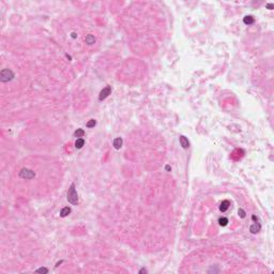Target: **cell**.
I'll return each instance as SVG.
<instances>
[{"instance_id":"6da1fadb","label":"cell","mask_w":274,"mask_h":274,"mask_svg":"<svg viewBox=\"0 0 274 274\" xmlns=\"http://www.w3.org/2000/svg\"><path fill=\"white\" fill-rule=\"evenodd\" d=\"M68 201L72 205H77L78 204V194L75 189V184L72 183L68 191Z\"/></svg>"},{"instance_id":"7a4b0ae2","label":"cell","mask_w":274,"mask_h":274,"mask_svg":"<svg viewBox=\"0 0 274 274\" xmlns=\"http://www.w3.org/2000/svg\"><path fill=\"white\" fill-rule=\"evenodd\" d=\"M14 78V73L12 72V70L10 69H3L0 72V82L1 83H8L12 81Z\"/></svg>"},{"instance_id":"3957f363","label":"cell","mask_w":274,"mask_h":274,"mask_svg":"<svg viewBox=\"0 0 274 274\" xmlns=\"http://www.w3.org/2000/svg\"><path fill=\"white\" fill-rule=\"evenodd\" d=\"M19 177H21L22 179L30 180V179H33L34 177H35V172L32 171L31 169H28V168H23L19 171Z\"/></svg>"},{"instance_id":"277c9868","label":"cell","mask_w":274,"mask_h":274,"mask_svg":"<svg viewBox=\"0 0 274 274\" xmlns=\"http://www.w3.org/2000/svg\"><path fill=\"white\" fill-rule=\"evenodd\" d=\"M111 93V87L110 86H107V87H105L104 89L100 92V95H99V100L100 101H103V100H105L106 98H107V96L109 95Z\"/></svg>"},{"instance_id":"5b68a950","label":"cell","mask_w":274,"mask_h":274,"mask_svg":"<svg viewBox=\"0 0 274 274\" xmlns=\"http://www.w3.org/2000/svg\"><path fill=\"white\" fill-rule=\"evenodd\" d=\"M179 141H180V145L182 146L183 149H188L190 147V141H189V139L185 137V136L181 135L180 138H179Z\"/></svg>"},{"instance_id":"8992f818","label":"cell","mask_w":274,"mask_h":274,"mask_svg":"<svg viewBox=\"0 0 274 274\" xmlns=\"http://www.w3.org/2000/svg\"><path fill=\"white\" fill-rule=\"evenodd\" d=\"M260 228H261L260 224L256 222V223H254V224L250 227V231H251L252 233H257V232L260 230Z\"/></svg>"},{"instance_id":"52a82bcc","label":"cell","mask_w":274,"mask_h":274,"mask_svg":"<svg viewBox=\"0 0 274 274\" xmlns=\"http://www.w3.org/2000/svg\"><path fill=\"white\" fill-rule=\"evenodd\" d=\"M229 206H230V202H229L228 200H224L222 204H220V206H219V210L222 211V212H225V211L228 210Z\"/></svg>"},{"instance_id":"ba28073f","label":"cell","mask_w":274,"mask_h":274,"mask_svg":"<svg viewBox=\"0 0 274 274\" xmlns=\"http://www.w3.org/2000/svg\"><path fill=\"white\" fill-rule=\"evenodd\" d=\"M85 41H86V43L88 44V45H92V44L95 43V38H94V35H92V34H88L86 37V39H85Z\"/></svg>"},{"instance_id":"9c48e42d","label":"cell","mask_w":274,"mask_h":274,"mask_svg":"<svg viewBox=\"0 0 274 274\" xmlns=\"http://www.w3.org/2000/svg\"><path fill=\"white\" fill-rule=\"evenodd\" d=\"M243 22H244L245 25H252V24H254L255 18H254L252 15H247V16H245L244 18H243Z\"/></svg>"},{"instance_id":"30bf717a","label":"cell","mask_w":274,"mask_h":274,"mask_svg":"<svg viewBox=\"0 0 274 274\" xmlns=\"http://www.w3.org/2000/svg\"><path fill=\"white\" fill-rule=\"evenodd\" d=\"M70 213H71V208H70V207H64L62 210L60 211V215L62 216V217L68 216Z\"/></svg>"},{"instance_id":"8fae6325","label":"cell","mask_w":274,"mask_h":274,"mask_svg":"<svg viewBox=\"0 0 274 274\" xmlns=\"http://www.w3.org/2000/svg\"><path fill=\"white\" fill-rule=\"evenodd\" d=\"M122 138H120V137H118V138H116L113 140V147L116 148V149H120L121 147H122Z\"/></svg>"},{"instance_id":"7c38bea8","label":"cell","mask_w":274,"mask_h":274,"mask_svg":"<svg viewBox=\"0 0 274 274\" xmlns=\"http://www.w3.org/2000/svg\"><path fill=\"white\" fill-rule=\"evenodd\" d=\"M84 145H85V140H84L82 137L76 139V141H75V147H76L77 149H82Z\"/></svg>"},{"instance_id":"4fadbf2b","label":"cell","mask_w":274,"mask_h":274,"mask_svg":"<svg viewBox=\"0 0 274 274\" xmlns=\"http://www.w3.org/2000/svg\"><path fill=\"white\" fill-rule=\"evenodd\" d=\"M84 134H85V131H84L83 129H77V130L75 131V133H74V135H75L76 137H78V138L83 137Z\"/></svg>"},{"instance_id":"5bb4252c","label":"cell","mask_w":274,"mask_h":274,"mask_svg":"<svg viewBox=\"0 0 274 274\" xmlns=\"http://www.w3.org/2000/svg\"><path fill=\"white\" fill-rule=\"evenodd\" d=\"M218 224L220 225V226H226L227 224H228V218L227 217H220L219 219H218Z\"/></svg>"},{"instance_id":"9a60e30c","label":"cell","mask_w":274,"mask_h":274,"mask_svg":"<svg viewBox=\"0 0 274 274\" xmlns=\"http://www.w3.org/2000/svg\"><path fill=\"white\" fill-rule=\"evenodd\" d=\"M95 124H96V121L94 119H91L87 122V128H93Z\"/></svg>"},{"instance_id":"2e32d148","label":"cell","mask_w":274,"mask_h":274,"mask_svg":"<svg viewBox=\"0 0 274 274\" xmlns=\"http://www.w3.org/2000/svg\"><path fill=\"white\" fill-rule=\"evenodd\" d=\"M238 213H239V216H241L242 218L245 217V211L243 209H239V211H238Z\"/></svg>"},{"instance_id":"e0dca14e","label":"cell","mask_w":274,"mask_h":274,"mask_svg":"<svg viewBox=\"0 0 274 274\" xmlns=\"http://www.w3.org/2000/svg\"><path fill=\"white\" fill-rule=\"evenodd\" d=\"M37 272L38 273H48V269H46V268H40V269L37 270Z\"/></svg>"},{"instance_id":"ac0fdd59","label":"cell","mask_w":274,"mask_h":274,"mask_svg":"<svg viewBox=\"0 0 274 274\" xmlns=\"http://www.w3.org/2000/svg\"><path fill=\"white\" fill-rule=\"evenodd\" d=\"M267 8L270 9V10H272V9L274 8V4H273V3H268V4H267Z\"/></svg>"},{"instance_id":"d6986e66","label":"cell","mask_w":274,"mask_h":274,"mask_svg":"<svg viewBox=\"0 0 274 274\" xmlns=\"http://www.w3.org/2000/svg\"><path fill=\"white\" fill-rule=\"evenodd\" d=\"M147 272H148V271H147L145 268H144V269H141V270L139 271V273H140V274H141V273H147Z\"/></svg>"},{"instance_id":"ffe728a7","label":"cell","mask_w":274,"mask_h":274,"mask_svg":"<svg viewBox=\"0 0 274 274\" xmlns=\"http://www.w3.org/2000/svg\"><path fill=\"white\" fill-rule=\"evenodd\" d=\"M71 37H72L73 39H75V38L77 37V35H76V33H75V32H72V33H71Z\"/></svg>"},{"instance_id":"44dd1931","label":"cell","mask_w":274,"mask_h":274,"mask_svg":"<svg viewBox=\"0 0 274 274\" xmlns=\"http://www.w3.org/2000/svg\"><path fill=\"white\" fill-rule=\"evenodd\" d=\"M165 168H166V170H167V171H169V170H170V166H169V165H167V166L165 167Z\"/></svg>"}]
</instances>
